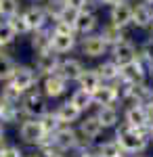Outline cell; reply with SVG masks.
Masks as SVG:
<instances>
[{"mask_svg": "<svg viewBox=\"0 0 153 157\" xmlns=\"http://www.w3.org/2000/svg\"><path fill=\"white\" fill-rule=\"evenodd\" d=\"M40 124H42V128H44V132H46V136H48V134H53L57 128H59L61 121H59V117H57L55 113H44Z\"/></svg>", "mask_w": 153, "mask_h": 157, "instance_id": "4dcf8cb0", "label": "cell"}, {"mask_svg": "<svg viewBox=\"0 0 153 157\" xmlns=\"http://www.w3.org/2000/svg\"><path fill=\"white\" fill-rule=\"evenodd\" d=\"M0 52H2V44H0Z\"/></svg>", "mask_w": 153, "mask_h": 157, "instance_id": "ee69618b", "label": "cell"}, {"mask_svg": "<svg viewBox=\"0 0 153 157\" xmlns=\"http://www.w3.org/2000/svg\"><path fill=\"white\" fill-rule=\"evenodd\" d=\"M15 38H17V34L13 32V27L9 25V21H0V44L6 46V44H11Z\"/></svg>", "mask_w": 153, "mask_h": 157, "instance_id": "1f68e13d", "label": "cell"}, {"mask_svg": "<svg viewBox=\"0 0 153 157\" xmlns=\"http://www.w3.org/2000/svg\"><path fill=\"white\" fill-rule=\"evenodd\" d=\"M17 113H19V109L15 103H4L2 105V111H0V120L2 121H15L17 120Z\"/></svg>", "mask_w": 153, "mask_h": 157, "instance_id": "836d02e7", "label": "cell"}, {"mask_svg": "<svg viewBox=\"0 0 153 157\" xmlns=\"http://www.w3.org/2000/svg\"><path fill=\"white\" fill-rule=\"evenodd\" d=\"M15 67H17V65H15V61H13L9 55L0 52V82H6V80L13 75Z\"/></svg>", "mask_w": 153, "mask_h": 157, "instance_id": "cb8c5ba5", "label": "cell"}, {"mask_svg": "<svg viewBox=\"0 0 153 157\" xmlns=\"http://www.w3.org/2000/svg\"><path fill=\"white\" fill-rule=\"evenodd\" d=\"M40 157H61L59 153H57V151H53V149H46V147H44V151H42V155Z\"/></svg>", "mask_w": 153, "mask_h": 157, "instance_id": "74e56055", "label": "cell"}, {"mask_svg": "<svg viewBox=\"0 0 153 157\" xmlns=\"http://www.w3.org/2000/svg\"><path fill=\"white\" fill-rule=\"evenodd\" d=\"M9 25L13 27V32L19 34V36L29 32V25H27V21H25L23 15H13V17H9Z\"/></svg>", "mask_w": 153, "mask_h": 157, "instance_id": "83f0119b", "label": "cell"}, {"mask_svg": "<svg viewBox=\"0 0 153 157\" xmlns=\"http://www.w3.org/2000/svg\"><path fill=\"white\" fill-rule=\"evenodd\" d=\"M78 82H80V86H82L84 90H88V92H94L99 86H101V75L96 71H84L82 69V73H80V78H78Z\"/></svg>", "mask_w": 153, "mask_h": 157, "instance_id": "d6986e66", "label": "cell"}, {"mask_svg": "<svg viewBox=\"0 0 153 157\" xmlns=\"http://www.w3.org/2000/svg\"><path fill=\"white\" fill-rule=\"evenodd\" d=\"M120 73L124 75L126 82H134V84L145 80V67H143L136 59L126 63V65H120Z\"/></svg>", "mask_w": 153, "mask_h": 157, "instance_id": "8992f818", "label": "cell"}, {"mask_svg": "<svg viewBox=\"0 0 153 157\" xmlns=\"http://www.w3.org/2000/svg\"><path fill=\"white\" fill-rule=\"evenodd\" d=\"M57 67H59V57H57V52H55L53 48L38 52V59H36V69H38L40 73L50 75V73L57 71Z\"/></svg>", "mask_w": 153, "mask_h": 157, "instance_id": "5b68a950", "label": "cell"}, {"mask_svg": "<svg viewBox=\"0 0 153 157\" xmlns=\"http://www.w3.org/2000/svg\"><path fill=\"white\" fill-rule=\"evenodd\" d=\"M116 98H118V90L111 88V86H99L92 92V101L99 103L101 107H103V105H111Z\"/></svg>", "mask_w": 153, "mask_h": 157, "instance_id": "e0dca14e", "label": "cell"}, {"mask_svg": "<svg viewBox=\"0 0 153 157\" xmlns=\"http://www.w3.org/2000/svg\"><path fill=\"white\" fill-rule=\"evenodd\" d=\"M78 9H73V6H67V4H63L59 9V13H57V19L59 21H63V23H69V25H73L76 23V17H78Z\"/></svg>", "mask_w": 153, "mask_h": 157, "instance_id": "4316f807", "label": "cell"}, {"mask_svg": "<svg viewBox=\"0 0 153 157\" xmlns=\"http://www.w3.org/2000/svg\"><path fill=\"white\" fill-rule=\"evenodd\" d=\"M76 44L73 40V34H59V32H53L50 34V48L55 50L57 55L61 52H69Z\"/></svg>", "mask_w": 153, "mask_h": 157, "instance_id": "52a82bcc", "label": "cell"}, {"mask_svg": "<svg viewBox=\"0 0 153 157\" xmlns=\"http://www.w3.org/2000/svg\"><path fill=\"white\" fill-rule=\"evenodd\" d=\"M145 111H147V117H149V120H153V101L149 103V107L145 109Z\"/></svg>", "mask_w": 153, "mask_h": 157, "instance_id": "f35d334b", "label": "cell"}, {"mask_svg": "<svg viewBox=\"0 0 153 157\" xmlns=\"http://www.w3.org/2000/svg\"><path fill=\"white\" fill-rule=\"evenodd\" d=\"M113 57H116V63L118 65H126V63L136 59V50H134V46L130 42L122 40V42H118L113 46Z\"/></svg>", "mask_w": 153, "mask_h": 157, "instance_id": "9c48e42d", "label": "cell"}, {"mask_svg": "<svg viewBox=\"0 0 153 157\" xmlns=\"http://www.w3.org/2000/svg\"><path fill=\"white\" fill-rule=\"evenodd\" d=\"M99 75H101L103 80H113V78L120 75V65L118 63H103V65L99 67Z\"/></svg>", "mask_w": 153, "mask_h": 157, "instance_id": "f546056e", "label": "cell"}, {"mask_svg": "<svg viewBox=\"0 0 153 157\" xmlns=\"http://www.w3.org/2000/svg\"><path fill=\"white\" fill-rule=\"evenodd\" d=\"M19 11V4H17V0H0V17H13V15H17Z\"/></svg>", "mask_w": 153, "mask_h": 157, "instance_id": "d6a6232c", "label": "cell"}, {"mask_svg": "<svg viewBox=\"0 0 153 157\" xmlns=\"http://www.w3.org/2000/svg\"><path fill=\"white\" fill-rule=\"evenodd\" d=\"M53 32H59V34H71V32H73V25L63 23V21H57V25H55Z\"/></svg>", "mask_w": 153, "mask_h": 157, "instance_id": "8d00e7d4", "label": "cell"}, {"mask_svg": "<svg viewBox=\"0 0 153 157\" xmlns=\"http://www.w3.org/2000/svg\"><path fill=\"white\" fill-rule=\"evenodd\" d=\"M103 130V126H101V121L96 120V115L94 117H88V120H84L82 121V126H80V132H82L84 138H96L99 136V132Z\"/></svg>", "mask_w": 153, "mask_h": 157, "instance_id": "ffe728a7", "label": "cell"}, {"mask_svg": "<svg viewBox=\"0 0 153 157\" xmlns=\"http://www.w3.org/2000/svg\"><path fill=\"white\" fill-rule=\"evenodd\" d=\"M23 17H25V21H27V25H29V29H40L44 25V21H46V13L40 6H29L23 13Z\"/></svg>", "mask_w": 153, "mask_h": 157, "instance_id": "9a60e30c", "label": "cell"}, {"mask_svg": "<svg viewBox=\"0 0 153 157\" xmlns=\"http://www.w3.org/2000/svg\"><path fill=\"white\" fill-rule=\"evenodd\" d=\"M71 103L80 109V111H84V109H88L90 105H92V92H88V90L80 88V90H76V92H73Z\"/></svg>", "mask_w": 153, "mask_h": 157, "instance_id": "603a6c76", "label": "cell"}, {"mask_svg": "<svg viewBox=\"0 0 153 157\" xmlns=\"http://www.w3.org/2000/svg\"><path fill=\"white\" fill-rule=\"evenodd\" d=\"M2 105H4V101H2V97H0V111H2Z\"/></svg>", "mask_w": 153, "mask_h": 157, "instance_id": "7bdbcfd3", "label": "cell"}, {"mask_svg": "<svg viewBox=\"0 0 153 157\" xmlns=\"http://www.w3.org/2000/svg\"><path fill=\"white\" fill-rule=\"evenodd\" d=\"M151 136H153V128H151Z\"/></svg>", "mask_w": 153, "mask_h": 157, "instance_id": "f6af8a7d", "label": "cell"}, {"mask_svg": "<svg viewBox=\"0 0 153 157\" xmlns=\"http://www.w3.org/2000/svg\"><path fill=\"white\" fill-rule=\"evenodd\" d=\"M36 80H38V73H36L32 67H15L13 75L6 82H9L13 88H17L19 92H25V90H29V88L36 84Z\"/></svg>", "mask_w": 153, "mask_h": 157, "instance_id": "7a4b0ae2", "label": "cell"}, {"mask_svg": "<svg viewBox=\"0 0 153 157\" xmlns=\"http://www.w3.org/2000/svg\"><path fill=\"white\" fill-rule=\"evenodd\" d=\"M103 2H105V4H111V6H113V4H120V2H124V0H103Z\"/></svg>", "mask_w": 153, "mask_h": 157, "instance_id": "ab89813d", "label": "cell"}, {"mask_svg": "<svg viewBox=\"0 0 153 157\" xmlns=\"http://www.w3.org/2000/svg\"><path fill=\"white\" fill-rule=\"evenodd\" d=\"M94 25H96V17L92 13H86V11H80L78 17H76V23H73V29H78L80 34H88L92 32Z\"/></svg>", "mask_w": 153, "mask_h": 157, "instance_id": "2e32d148", "label": "cell"}, {"mask_svg": "<svg viewBox=\"0 0 153 157\" xmlns=\"http://www.w3.org/2000/svg\"><path fill=\"white\" fill-rule=\"evenodd\" d=\"M4 140V130H2V126H0V143Z\"/></svg>", "mask_w": 153, "mask_h": 157, "instance_id": "60d3db41", "label": "cell"}, {"mask_svg": "<svg viewBox=\"0 0 153 157\" xmlns=\"http://www.w3.org/2000/svg\"><path fill=\"white\" fill-rule=\"evenodd\" d=\"M2 101H4V103H15V105H19L21 92H19L17 88H13L11 84H6V88L2 90Z\"/></svg>", "mask_w": 153, "mask_h": 157, "instance_id": "e575fe53", "label": "cell"}, {"mask_svg": "<svg viewBox=\"0 0 153 157\" xmlns=\"http://www.w3.org/2000/svg\"><path fill=\"white\" fill-rule=\"evenodd\" d=\"M132 21L139 25V27H145V25L151 23V11L147 4H139L136 9H132Z\"/></svg>", "mask_w": 153, "mask_h": 157, "instance_id": "7402d4cb", "label": "cell"}, {"mask_svg": "<svg viewBox=\"0 0 153 157\" xmlns=\"http://www.w3.org/2000/svg\"><path fill=\"white\" fill-rule=\"evenodd\" d=\"M53 134H55V136H53L50 140L59 147V149H73V147L78 145L76 132H73L71 128H57Z\"/></svg>", "mask_w": 153, "mask_h": 157, "instance_id": "ba28073f", "label": "cell"}, {"mask_svg": "<svg viewBox=\"0 0 153 157\" xmlns=\"http://www.w3.org/2000/svg\"><path fill=\"white\" fill-rule=\"evenodd\" d=\"M57 117H59L61 124H69V121H76L78 120V115H80V109L76 107L71 101H67V103H63L59 109H57V113H55Z\"/></svg>", "mask_w": 153, "mask_h": 157, "instance_id": "ac0fdd59", "label": "cell"}, {"mask_svg": "<svg viewBox=\"0 0 153 157\" xmlns=\"http://www.w3.org/2000/svg\"><path fill=\"white\" fill-rule=\"evenodd\" d=\"M126 121H128L130 128H145L147 126V121H149V117H147V111L143 107H139V105H134V107L128 109V113H126Z\"/></svg>", "mask_w": 153, "mask_h": 157, "instance_id": "4fadbf2b", "label": "cell"}, {"mask_svg": "<svg viewBox=\"0 0 153 157\" xmlns=\"http://www.w3.org/2000/svg\"><path fill=\"white\" fill-rule=\"evenodd\" d=\"M82 48H84V55H88V57H101L107 48V42L101 36H92L84 40Z\"/></svg>", "mask_w": 153, "mask_h": 157, "instance_id": "5bb4252c", "label": "cell"}, {"mask_svg": "<svg viewBox=\"0 0 153 157\" xmlns=\"http://www.w3.org/2000/svg\"><path fill=\"white\" fill-rule=\"evenodd\" d=\"M103 40L105 42H113V44H118V42H122L124 40V32H122V27H118V25H109V27H105L103 29Z\"/></svg>", "mask_w": 153, "mask_h": 157, "instance_id": "484cf974", "label": "cell"}, {"mask_svg": "<svg viewBox=\"0 0 153 157\" xmlns=\"http://www.w3.org/2000/svg\"><path fill=\"white\" fill-rule=\"evenodd\" d=\"M32 46H34L36 52L48 50V48H50V34H48V32H44L42 27H40V29H36L34 38H32Z\"/></svg>", "mask_w": 153, "mask_h": 157, "instance_id": "44dd1931", "label": "cell"}, {"mask_svg": "<svg viewBox=\"0 0 153 157\" xmlns=\"http://www.w3.org/2000/svg\"><path fill=\"white\" fill-rule=\"evenodd\" d=\"M118 145L128 153H136V151H143L147 147V138L143 136V132L139 128L124 126V128L118 130Z\"/></svg>", "mask_w": 153, "mask_h": 157, "instance_id": "6da1fadb", "label": "cell"}, {"mask_svg": "<svg viewBox=\"0 0 153 157\" xmlns=\"http://www.w3.org/2000/svg\"><path fill=\"white\" fill-rule=\"evenodd\" d=\"M96 120L101 121L103 128H105V126H116V121H118V113H116V109H111L109 105H103L101 111L96 113Z\"/></svg>", "mask_w": 153, "mask_h": 157, "instance_id": "d4e9b609", "label": "cell"}, {"mask_svg": "<svg viewBox=\"0 0 153 157\" xmlns=\"http://www.w3.org/2000/svg\"><path fill=\"white\" fill-rule=\"evenodd\" d=\"M21 109H23L25 115L40 120L46 113V101H44V97L40 92H27L23 97V101H21Z\"/></svg>", "mask_w": 153, "mask_h": 157, "instance_id": "277c9868", "label": "cell"}, {"mask_svg": "<svg viewBox=\"0 0 153 157\" xmlns=\"http://www.w3.org/2000/svg\"><path fill=\"white\" fill-rule=\"evenodd\" d=\"M82 157H96V155H90V153H84Z\"/></svg>", "mask_w": 153, "mask_h": 157, "instance_id": "b9f144b4", "label": "cell"}, {"mask_svg": "<svg viewBox=\"0 0 153 157\" xmlns=\"http://www.w3.org/2000/svg\"><path fill=\"white\" fill-rule=\"evenodd\" d=\"M0 157H23V153L17 147H2L0 149Z\"/></svg>", "mask_w": 153, "mask_h": 157, "instance_id": "d590c367", "label": "cell"}, {"mask_svg": "<svg viewBox=\"0 0 153 157\" xmlns=\"http://www.w3.org/2000/svg\"><path fill=\"white\" fill-rule=\"evenodd\" d=\"M111 21H113V25H118V27L128 25L130 21H132V9H130L128 4H124V2L113 4V11H111Z\"/></svg>", "mask_w": 153, "mask_h": 157, "instance_id": "7c38bea8", "label": "cell"}, {"mask_svg": "<svg viewBox=\"0 0 153 157\" xmlns=\"http://www.w3.org/2000/svg\"><path fill=\"white\" fill-rule=\"evenodd\" d=\"M57 71H59V75L67 82V80H78L80 78V73H82V63L76 59H67L63 61V63H59V67H57Z\"/></svg>", "mask_w": 153, "mask_h": 157, "instance_id": "30bf717a", "label": "cell"}, {"mask_svg": "<svg viewBox=\"0 0 153 157\" xmlns=\"http://www.w3.org/2000/svg\"><path fill=\"white\" fill-rule=\"evenodd\" d=\"M19 136L23 138L25 143H32V145H42L44 143V138H46V132H44V128H42V124L32 117V120H27L21 124V128H19Z\"/></svg>", "mask_w": 153, "mask_h": 157, "instance_id": "3957f363", "label": "cell"}, {"mask_svg": "<svg viewBox=\"0 0 153 157\" xmlns=\"http://www.w3.org/2000/svg\"><path fill=\"white\" fill-rule=\"evenodd\" d=\"M122 153V147L118 145V140H111V143H103L99 147V157H116Z\"/></svg>", "mask_w": 153, "mask_h": 157, "instance_id": "f1b7e54d", "label": "cell"}, {"mask_svg": "<svg viewBox=\"0 0 153 157\" xmlns=\"http://www.w3.org/2000/svg\"><path fill=\"white\" fill-rule=\"evenodd\" d=\"M63 92H65V80L61 78L59 73L46 75V80H44V94L55 98V97H59V94H63Z\"/></svg>", "mask_w": 153, "mask_h": 157, "instance_id": "8fae6325", "label": "cell"}, {"mask_svg": "<svg viewBox=\"0 0 153 157\" xmlns=\"http://www.w3.org/2000/svg\"><path fill=\"white\" fill-rule=\"evenodd\" d=\"M116 157H122V155H116Z\"/></svg>", "mask_w": 153, "mask_h": 157, "instance_id": "bcb514c9", "label": "cell"}]
</instances>
